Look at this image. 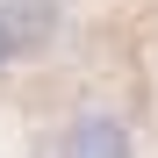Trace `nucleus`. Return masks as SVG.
Wrapping results in <instances>:
<instances>
[{"mask_svg":"<svg viewBox=\"0 0 158 158\" xmlns=\"http://www.w3.org/2000/svg\"><path fill=\"white\" fill-rule=\"evenodd\" d=\"M0 22H7L15 50H50L58 29H65V7L58 0H0Z\"/></svg>","mask_w":158,"mask_h":158,"instance_id":"2","label":"nucleus"},{"mask_svg":"<svg viewBox=\"0 0 158 158\" xmlns=\"http://www.w3.org/2000/svg\"><path fill=\"white\" fill-rule=\"evenodd\" d=\"M7 58H15V43H7V22H0V72H7Z\"/></svg>","mask_w":158,"mask_h":158,"instance_id":"3","label":"nucleus"},{"mask_svg":"<svg viewBox=\"0 0 158 158\" xmlns=\"http://www.w3.org/2000/svg\"><path fill=\"white\" fill-rule=\"evenodd\" d=\"M58 158H137V144H129V122L122 115H79L65 129Z\"/></svg>","mask_w":158,"mask_h":158,"instance_id":"1","label":"nucleus"}]
</instances>
